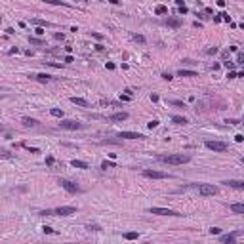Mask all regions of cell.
<instances>
[{
  "label": "cell",
  "instance_id": "obj_1",
  "mask_svg": "<svg viewBox=\"0 0 244 244\" xmlns=\"http://www.w3.org/2000/svg\"><path fill=\"white\" fill-rule=\"evenodd\" d=\"M158 160H160V162H166V164L177 166V164H187V162L191 160V157H189V155H158Z\"/></svg>",
  "mask_w": 244,
  "mask_h": 244
},
{
  "label": "cell",
  "instance_id": "obj_2",
  "mask_svg": "<svg viewBox=\"0 0 244 244\" xmlns=\"http://www.w3.org/2000/svg\"><path fill=\"white\" fill-rule=\"evenodd\" d=\"M198 195H202V196H214V195H218V187L216 185H208V183H202V185H198Z\"/></svg>",
  "mask_w": 244,
  "mask_h": 244
},
{
  "label": "cell",
  "instance_id": "obj_3",
  "mask_svg": "<svg viewBox=\"0 0 244 244\" xmlns=\"http://www.w3.org/2000/svg\"><path fill=\"white\" fill-rule=\"evenodd\" d=\"M59 128H63V130H82L84 124L82 122H76V120H61Z\"/></svg>",
  "mask_w": 244,
  "mask_h": 244
},
{
  "label": "cell",
  "instance_id": "obj_4",
  "mask_svg": "<svg viewBox=\"0 0 244 244\" xmlns=\"http://www.w3.org/2000/svg\"><path fill=\"white\" fill-rule=\"evenodd\" d=\"M151 214H157V216H183V214H179V212H176V210H170V208H151L149 210Z\"/></svg>",
  "mask_w": 244,
  "mask_h": 244
},
{
  "label": "cell",
  "instance_id": "obj_5",
  "mask_svg": "<svg viewBox=\"0 0 244 244\" xmlns=\"http://www.w3.org/2000/svg\"><path fill=\"white\" fill-rule=\"evenodd\" d=\"M59 185L63 187L67 193H78V191H80L78 185H76V183H73L71 179H59Z\"/></svg>",
  "mask_w": 244,
  "mask_h": 244
},
{
  "label": "cell",
  "instance_id": "obj_6",
  "mask_svg": "<svg viewBox=\"0 0 244 244\" xmlns=\"http://www.w3.org/2000/svg\"><path fill=\"white\" fill-rule=\"evenodd\" d=\"M73 214H76L74 206H59L54 210V216H73Z\"/></svg>",
  "mask_w": 244,
  "mask_h": 244
},
{
  "label": "cell",
  "instance_id": "obj_7",
  "mask_svg": "<svg viewBox=\"0 0 244 244\" xmlns=\"http://www.w3.org/2000/svg\"><path fill=\"white\" fill-rule=\"evenodd\" d=\"M143 176L151 177V179H166V177H170L166 172H158V170H143Z\"/></svg>",
  "mask_w": 244,
  "mask_h": 244
},
{
  "label": "cell",
  "instance_id": "obj_8",
  "mask_svg": "<svg viewBox=\"0 0 244 244\" xmlns=\"http://www.w3.org/2000/svg\"><path fill=\"white\" fill-rule=\"evenodd\" d=\"M206 147H208L210 151H216V152L227 151V145H225L223 141H206Z\"/></svg>",
  "mask_w": 244,
  "mask_h": 244
},
{
  "label": "cell",
  "instance_id": "obj_9",
  "mask_svg": "<svg viewBox=\"0 0 244 244\" xmlns=\"http://www.w3.org/2000/svg\"><path fill=\"white\" fill-rule=\"evenodd\" d=\"M118 137H124V139H145L143 134H135V132H120Z\"/></svg>",
  "mask_w": 244,
  "mask_h": 244
},
{
  "label": "cell",
  "instance_id": "obj_10",
  "mask_svg": "<svg viewBox=\"0 0 244 244\" xmlns=\"http://www.w3.org/2000/svg\"><path fill=\"white\" fill-rule=\"evenodd\" d=\"M227 187H233V189H240V191H244V181H238V179H227V181H223Z\"/></svg>",
  "mask_w": 244,
  "mask_h": 244
},
{
  "label": "cell",
  "instance_id": "obj_11",
  "mask_svg": "<svg viewBox=\"0 0 244 244\" xmlns=\"http://www.w3.org/2000/svg\"><path fill=\"white\" fill-rule=\"evenodd\" d=\"M237 235H238V231L227 235V237H221V244H237V242H235V237H237Z\"/></svg>",
  "mask_w": 244,
  "mask_h": 244
},
{
  "label": "cell",
  "instance_id": "obj_12",
  "mask_svg": "<svg viewBox=\"0 0 244 244\" xmlns=\"http://www.w3.org/2000/svg\"><path fill=\"white\" fill-rule=\"evenodd\" d=\"M170 27H174V29H177V27H181V19L179 17H168V21H166Z\"/></svg>",
  "mask_w": 244,
  "mask_h": 244
},
{
  "label": "cell",
  "instance_id": "obj_13",
  "mask_svg": "<svg viewBox=\"0 0 244 244\" xmlns=\"http://www.w3.org/2000/svg\"><path fill=\"white\" fill-rule=\"evenodd\" d=\"M126 118H128V113H115V115H111V120H116V122H122Z\"/></svg>",
  "mask_w": 244,
  "mask_h": 244
},
{
  "label": "cell",
  "instance_id": "obj_14",
  "mask_svg": "<svg viewBox=\"0 0 244 244\" xmlns=\"http://www.w3.org/2000/svg\"><path fill=\"white\" fill-rule=\"evenodd\" d=\"M33 78H35V80H38V82H50V80H52V76H50V74H44V73H42V74H35Z\"/></svg>",
  "mask_w": 244,
  "mask_h": 244
},
{
  "label": "cell",
  "instance_id": "obj_15",
  "mask_svg": "<svg viewBox=\"0 0 244 244\" xmlns=\"http://www.w3.org/2000/svg\"><path fill=\"white\" fill-rule=\"evenodd\" d=\"M177 76H185V78H193V76H198L195 71H185V69H181L179 73H177Z\"/></svg>",
  "mask_w": 244,
  "mask_h": 244
},
{
  "label": "cell",
  "instance_id": "obj_16",
  "mask_svg": "<svg viewBox=\"0 0 244 244\" xmlns=\"http://www.w3.org/2000/svg\"><path fill=\"white\" fill-rule=\"evenodd\" d=\"M36 124H38V122H36L35 118H29V116L23 118V126H27V128H35Z\"/></svg>",
  "mask_w": 244,
  "mask_h": 244
},
{
  "label": "cell",
  "instance_id": "obj_17",
  "mask_svg": "<svg viewBox=\"0 0 244 244\" xmlns=\"http://www.w3.org/2000/svg\"><path fill=\"white\" fill-rule=\"evenodd\" d=\"M231 212H235V214H244V204H240V202L231 204Z\"/></svg>",
  "mask_w": 244,
  "mask_h": 244
},
{
  "label": "cell",
  "instance_id": "obj_18",
  "mask_svg": "<svg viewBox=\"0 0 244 244\" xmlns=\"http://www.w3.org/2000/svg\"><path fill=\"white\" fill-rule=\"evenodd\" d=\"M71 164H73L74 168H80V170H86V168H88V164H86L84 160H76V158H74V160H73Z\"/></svg>",
  "mask_w": 244,
  "mask_h": 244
},
{
  "label": "cell",
  "instance_id": "obj_19",
  "mask_svg": "<svg viewBox=\"0 0 244 244\" xmlns=\"http://www.w3.org/2000/svg\"><path fill=\"white\" fill-rule=\"evenodd\" d=\"M172 122H176V124H187L189 120H187L185 116H177V115H174V116H172Z\"/></svg>",
  "mask_w": 244,
  "mask_h": 244
},
{
  "label": "cell",
  "instance_id": "obj_20",
  "mask_svg": "<svg viewBox=\"0 0 244 244\" xmlns=\"http://www.w3.org/2000/svg\"><path fill=\"white\" fill-rule=\"evenodd\" d=\"M71 101H73L74 105H80V107H88V101H86V99H82V97H71Z\"/></svg>",
  "mask_w": 244,
  "mask_h": 244
},
{
  "label": "cell",
  "instance_id": "obj_21",
  "mask_svg": "<svg viewBox=\"0 0 244 244\" xmlns=\"http://www.w3.org/2000/svg\"><path fill=\"white\" fill-rule=\"evenodd\" d=\"M124 238H126V240H135V238H137V233H134V231H132V233H126Z\"/></svg>",
  "mask_w": 244,
  "mask_h": 244
},
{
  "label": "cell",
  "instance_id": "obj_22",
  "mask_svg": "<svg viewBox=\"0 0 244 244\" xmlns=\"http://www.w3.org/2000/svg\"><path fill=\"white\" fill-rule=\"evenodd\" d=\"M86 229H88V231H101V227H99V225H96V223H94V225H92V223H90V225H86Z\"/></svg>",
  "mask_w": 244,
  "mask_h": 244
},
{
  "label": "cell",
  "instance_id": "obj_23",
  "mask_svg": "<svg viewBox=\"0 0 244 244\" xmlns=\"http://www.w3.org/2000/svg\"><path fill=\"white\" fill-rule=\"evenodd\" d=\"M50 113H52V116H59V118L63 116V111H61V109H52Z\"/></svg>",
  "mask_w": 244,
  "mask_h": 244
},
{
  "label": "cell",
  "instance_id": "obj_24",
  "mask_svg": "<svg viewBox=\"0 0 244 244\" xmlns=\"http://www.w3.org/2000/svg\"><path fill=\"white\" fill-rule=\"evenodd\" d=\"M101 168H103V170H107V168H115V162H101Z\"/></svg>",
  "mask_w": 244,
  "mask_h": 244
},
{
  "label": "cell",
  "instance_id": "obj_25",
  "mask_svg": "<svg viewBox=\"0 0 244 244\" xmlns=\"http://www.w3.org/2000/svg\"><path fill=\"white\" fill-rule=\"evenodd\" d=\"M42 229H44V233H48V235H55V229H52V227H48V225H44Z\"/></svg>",
  "mask_w": 244,
  "mask_h": 244
},
{
  "label": "cell",
  "instance_id": "obj_26",
  "mask_svg": "<svg viewBox=\"0 0 244 244\" xmlns=\"http://www.w3.org/2000/svg\"><path fill=\"white\" fill-rule=\"evenodd\" d=\"M155 12H157V13H166V12H168V8L160 4V6H157V10H155Z\"/></svg>",
  "mask_w": 244,
  "mask_h": 244
},
{
  "label": "cell",
  "instance_id": "obj_27",
  "mask_svg": "<svg viewBox=\"0 0 244 244\" xmlns=\"http://www.w3.org/2000/svg\"><path fill=\"white\" fill-rule=\"evenodd\" d=\"M210 233H212V235H219V233H221V229H219V227H212V229H210Z\"/></svg>",
  "mask_w": 244,
  "mask_h": 244
},
{
  "label": "cell",
  "instance_id": "obj_28",
  "mask_svg": "<svg viewBox=\"0 0 244 244\" xmlns=\"http://www.w3.org/2000/svg\"><path fill=\"white\" fill-rule=\"evenodd\" d=\"M29 40H30V44H36V46H42V44H44V42L38 40V38H29Z\"/></svg>",
  "mask_w": 244,
  "mask_h": 244
},
{
  "label": "cell",
  "instance_id": "obj_29",
  "mask_svg": "<svg viewBox=\"0 0 244 244\" xmlns=\"http://www.w3.org/2000/svg\"><path fill=\"white\" fill-rule=\"evenodd\" d=\"M134 40H137V42H145V36H141V35H134Z\"/></svg>",
  "mask_w": 244,
  "mask_h": 244
},
{
  "label": "cell",
  "instance_id": "obj_30",
  "mask_svg": "<svg viewBox=\"0 0 244 244\" xmlns=\"http://www.w3.org/2000/svg\"><path fill=\"white\" fill-rule=\"evenodd\" d=\"M162 78H164V80H172V78H174V76H172L170 73H164V74H162Z\"/></svg>",
  "mask_w": 244,
  "mask_h": 244
},
{
  "label": "cell",
  "instance_id": "obj_31",
  "mask_svg": "<svg viewBox=\"0 0 244 244\" xmlns=\"http://www.w3.org/2000/svg\"><path fill=\"white\" fill-rule=\"evenodd\" d=\"M158 126V120H152V122H149V128L152 130V128H157Z\"/></svg>",
  "mask_w": 244,
  "mask_h": 244
},
{
  "label": "cell",
  "instance_id": "obj_32",
  "mask_svg": "<svg viewBox=\"0 0 244 244\" xmlns=\"http://www.w3.org/2000/svg\"><path fill=\"white\" fill-rule=\"evenodd\" d=\"M55 160H54V157H48V158H46V164H48V166H52Z\"/></svg>",
  "mask_w": 244,
  "mask_h": 244
},
{
  "label": "cell",
  "instance_id": "obj_33",
  "mask_svg": "<svg viewBox=\"0 0 244 244\" xmlns=\"http://www.w3.org/2000/svg\"><path fill=\"white\" fill-rule=\"evenodd\" d=\"M33 23H36V25H40V27H44V25H46V21H42V19H35Z\"/></svg>",
  "mask_w": 244,
  "mask_h": 244
},
{
  "label": "cell",
  "instance_id": "obj_34",
  "mask_svg": "<svg viewBox=\"0 0 244 244\" xmlns=\"http://www.w3.org/2000/svg\"><path fill=\"white\" fill-rule=\"evenodd\" d=\"M227 76H229V78H238V74H237V73H233V71H231V73H229Z\"/></svg>",
  "mask_w": 244,
  "mask_h": 244
},
{
  "label": "cell",
  "instance_id": "obj_35",
  "mask_svg": "<svg viewBox=\"0 0 244 244\" xmlns=\"http://www.w3.org/2000/svg\"><path fill=\"white\" fill-rule=\"evenodd\" d=\"M73 61H74L73 55H67V57H65V63H73Z\"/></svg>",
  "mask_w": 244,
  "mask_h": 244
},
{
  "label": "cell",
  "instance_id": "obj_36",
  "mask_svg": "<svg viewBox=\"0 0 244 244\" xmlns=\"http://www.w3.org/2000/svg\"><path fill=\"white\" fill-rule=\"evenodd\" d=\"M235 139H237V141H238V143H240V141H242V139H244V135H240V134H238V135H235Z\"/></svg>",
  "mask_w": 244,
  "mask_h": 244
},
{
  "label": "cell",
  "instance_id": "obj_37",
  "mask_svg": "<svg viewBox=\"0 0 244 244\" xmlns=\"http://www.w3.org/2000/svg\"><path fill=\"white\" fill-rule=\"evenodd\" d=\"M179 13H187V6H181V8H179Z\"/></svg>",
  "mask_w": 244,
  "mask_h": 244
},
{
  "label": "cell",
  "instance_id": "obj_38",
  "mask_svg": "<svg viewBox=\"0 0 244 244\" xmlns=\"http://www.w3.org/2000/svg\"><path fill=\"white\" fill-rule=\"evenodd\" d=\"M238 63H244V54H238Z\"/></svg>",
  "mask_w": 244,
  "mask_h": 244
},
{
  "label": "cell",
  "instance_id": "obj_39",
  "mask_svg": "<svg viewBox=\"0 0 244 244\" xmlns=\"http://www.w3.org/2000/svg\"><path fill=\"white\" fill-rule=\"evenodd\" d=\"M172 103H174V105H177V107H185V105H183V103H181V101H176V99H174V101H172Z\"/></svg>",
  "mask_w": 244,
  "mask_h": 244
},
{
  "label": "cell",
  "instance_id": "obj_40",
  "mask_svg": "<svg viewBox=\"0 0 244 244\" xmlns=\"http://www.w3.org/2000/svg\"><path fill=\"white\" fill-rule=\"evenodd\" d=\"M145 244H151V242H145Z\"/></svg>",
  "mask_w": 244,
  "mask_h": 244
},
{
  "label": "cell",
  "instance_id": "obj_41",
  "mask_svg": "<svg viewBox=\"0 0 244 244\" xmlns=\"http://www.w3.org/2000/svg\"><path fill=\"white\" fill-rule=\"evenodd\" d=\"M242 162H244V157H242Z\"/></svg>",
  "mask_w": 244,
  "mask_h": 244
}]
</instances>
